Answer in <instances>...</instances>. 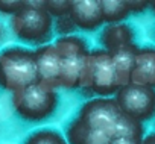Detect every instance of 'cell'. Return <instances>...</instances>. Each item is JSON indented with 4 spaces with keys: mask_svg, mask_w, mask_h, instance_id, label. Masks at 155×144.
<instances>
[{
    "mask_svg": "<svg viewBox=\"0 0 155 144\" xmlns=\"http://www.w3.org/2000/svg\"><path fill=\"white\" fill-rule=\"evenodd\" d=\"M37 84L35 52L12 46L0 52V90L11 94Z\"/></svg>",
    "mask_w": 155,
    "mask_h": 144,
    "instance_id": "1",
    "label": "cell"
},
{
    "mask_svg": "<svg viewBox=\"0 0 155 144\" xmlns=\"http://www.w3.org/2000/svg\"><path fill=\"white\" fill-rule=\"evenodd\" d=\"M12 34L23 43L37 47L50 44L53 38V18L44 8V2H25L23 8L9 20Z\"/></svg>",
    "mask_w": 155,
    "mask_h": 144,
    "instance_id": "2",
    "label": "cell"
},
{
    "mask_svg": "<svg viewBox=\"0 0 155 144\" xmlns=\"http://www.w3.org/2000/svg\"><path fill=\"white\" fill-rule=\"evenodd\" d=\"M79 90L91 91L97 97H114L119 84L110 52L104 49L90 50L82 65Z\"/></svg>",
    "mask_w": 155,
    "mask_h": 144,
    "instance_id": "3",
    "label": "cell"
},
{
    "mask_svg": "<svg viewBox=\"0 0 155 144\" xmlns=\"http://www.w3.org/2000/svg\"><path fill=\"white\" fill-rule=\"evenodd\" d=\"M59 94L55 90L34 84L12 94L11 102L15 114L29 123H41L53 117L59 108Z\"/></svg>",
    "mask_w": 155,
    "mask_h": 144,
    "instance_id": "4",
    "label": "cell"
},
{
    "mask_svg": "<svg viewBox=\"0 0 155 144\" xmlns=\"http://www.w3.org/2000/svg\"><path fill=\"white\" fill-rule=\"evenodd\" d=\"M53 46L61 58L59 88L79 90V78L84 61L90 53L87 41L79 35L61 37L53 41Z\"/></svg>",
    "mask_w": 155,
    "mask_h": 144,
    "instance_id": "5",
    "label": "cell"
},
{
    "mask_svg": "<svg viewBox=\"0 0 155 144\" xmlns=\"http://www.w3.org/2000/svg\"><path fill=\"white\" fill-rule=\"evenodd\" d=\"M74 117L84 124L97 129L114 139L119 135L125 114L114 97H93L79 108Z\"/></svg>",
    "mask_w": 155,
    "mask_h": 144,
    "instance_id": "6",
    "label": "cell"
},
{
    "mask_svg": "<svg viewBox=\"0 0 155 144\" xmlns=\"http://www.w3.org/2000/svg\"><path fill=\"white\" fill-rule=\"evenodd\" d=\"M114 99L122 112L138 123L155 118V88L129 84L120 88Z\"/></svg>",
    "mask_w": 155,
    "mask_h": 144,
    "instance_id": "7",
    "label": "cell"
},
{
    "mask_svg": "<svg viewBox=\"0 0 155 144\" xmlns=\"http://www.w3.org/2000/svg\"><path fill=\"white\" fill-rule=\"evenodd\" d=\"M34 52L37 64V84L58 91L61 79V58L53 43L37 47Z\"/></svg>",
    "mask_w": 155,
    "mask_h": 144,
    "instance_id": "8",
    "label": "cell"
},
{
    "mask_svg": "<svg viewBox=\"0 0 155 144\" xmlns=\"http://www.w3.org/2000/svg\"><path fill=\"white\" fill-rule=\"evenodd\" d=\"M68 15L76 29L84 32H94L105 24L99 0H74Z\"/></svg>",
    "mask_w": 155,
    "mask_h": 144,
    "instance_id": "9",
    "label": "cell"
},
{
    "mask_svg": "<svg viewBox=\"0 0 155 144\" xmlns=\"http://www.w3.org/2000/svg\"><path fill=\"white\" fill-rule=\"evenodd\" d=\"M99 43L104 50L111 53L120 47L135 44V29L125 21L107 24L99 34Z\"/></svg>",
    "mask_w": 155,
    "mask_h": 144,
    "instance_id": "10",
    "label": "cell"
},
{
    "mask_svg": "<svg viewBox=\"0 0 155 144\" xmlns=\"http://www.w3.org/2000/svg\"><path fill=\"white\" fill-rule=\"evenodd\" d=\"M131 84L155 88V49L153 47L138 49L134 68L131 73Z\"/></svg>",
    "mask_w": 155,
    "mask_h": 144,
    "instance_id": "11",
    "label": "cell"
},
{
    "mask_svg": "<svg viewBox=\"0 0 155 144\" xmlns=\"http://www.w3.org/2000/svg\"><path fill=\"white\" fill-rule=\"evenodd\" d=\"M64 136L68 144H111L113 141L110 135L84 124L76 117L68 121Z\"/></svg>",
    "mask_w": 155,
    "mask_h": 144,
    "instance_id": "12",
    "label": "cell"
},
{
    "mask_svg": "<svg viewBox=\"0 0 155 144\" xmlns=\"http://www.w3.org/2000/svg\"><path fill=\"white\" fill-rule=\"evenodd\" d=\"M137 52H138L137 44H129V46L120 47V49L110 53L111 59H113L114 70H116L119 90L131 84V73H132V68H134Z\"/></svg>",
    "mask_w": 155,
    "mask_h": 144,
    "instance_id": "13",
    "label": "cell"
},
{
    "mask_svg": "<svg viewBox=\"0 0 155 144\" xmlns=\"http://www.w3.org/2000/svg\"><path fill=\"white\" fill-rule=\"evenodd\" d=\"M101 8L107 24L123 23L131 15L126 0H101Z\"/></svg>",
    "mask_w": 155,
    "mask_h": 144,
    "instance_id": "14",
    "label": "cell"
},
{
    "mask_svg": "<svg viewBox=\"0 0 155 144\" xmlns=\"http://www.w3.org/2000/svg\"><path fill=\"white\" fill-rule=\"evenodd\" d=\"M23 144H68L64 133L52 127H41L31 132Z\"/></svg>",
    "mask_w": 155,
    "mask_h": 144,
    "instance_id": "15",
    "label": "cell"
},
{
    "mask_svg": "<svg viewBox=\"0 0 155 144\" xmlns=\"http://www.w3.org/2000/svg\"><path fill=\"white\" fill-rule=\"evenodd\" d=\"M44 8L49 12V15L55 20V18H59V17L70 14L71 2L70 0H46Z\"/></svg>",
    "mask_w": 155,
    "mask_h": 144,
    "instance_id": "16",
    "label": "cell"
},
{
    "mask_svg": "<svg viewBox=\"0 0 155 144\" xmlns=\"http://www.w3.org/2000/svg\"><path fill=\"white\" fill-rule=\"evenodd\" d=\"M76 30L78 29H76L73 20L70 18V15H64V17H59V18H55L53 20V32L59 35L58 38L74 35Z\"/></svg>",
    "mask_w": 155,
    "mask_h": 144,
    "instance_id": "17",
    "label": "cell"
},
{
    "mask_svg": "<svg viewBox=\"0 0 155 144\" xmlns=\"http://www.w3.org/2000/svg\"><path fill=\"white\" fill-rule=\"evenodd\" d=\"M25 5V0H0V12L6 15L17 14Z\"/></svg>",
    "mask_w": 155,
    "mask_h": 144,
    "instance_id": "18",
    "label": "cell"
},
{
    "mask_svg": "<svg viewBox=\"0 0 155 144\" xmlns=\"http://www.w3.org/2000/svg\"><path fill=\"white\" fill-rule=\"evenodd\" d=\"M126 2L131 14H141L146 9H149V2H146V0H126Z\"/></svg>",
    "mask_w": 155,
    "mask_h": 144,
    "instance_id": "19",
    "label": "cell"
},
{
    "mask_svg": "<svg viewBox=\"0 0 155 144\" xmlns=\"http://www.w3.org/2000/svg\"><path fill=\"white\" fill-rule=\"evenodd\" d=\"M143 138L138 136H117L111 141V144H141Z\"/></svg>",
    "mask_w": 155,
    "mask_h": 144,
    "instance_id": "20",
    "label": "cell"
},
{
    "mask_svg": "<svg viewBox=\"0 0 155 144\" xmlns=\"http://www.w3.org/2000/svg\"><path fill=\"white\" fill-rule=\"evenodd\" d=\"M141 144H155V130L144 133V136L141 139Z\"/></svg>",
    "mask_w": 155,
    "mask_h": 144,
    "instance_id": "21",
    "label": "cell"
},
{
    "mask_svg": "<svg viewBox=\"0 0 155 144\" xmlns=\"http://www.w3.org/2000/svg\"><path fill=\"white\" fill-rule=\"evenodd\" d=\"M149 9L155 14V2H149Z\"/></svg>",
    "mask_w": 155,
    "mask_h": 144,
    "instance_id": "22",
    "label": "cell"
},
{
    "mask_svg": "<svg viewBox=\"0 0 155 144\" xmlns=\"http://www.w3.org/2000/svg\"><path fill=\"white\" fill-rule=\"evenodd\" d=\"M2 38H3V29H2V26H0V41H2Z\"/></svg>",
    "mask_w": 155,
    "mask_h": 144,
    "instance_id": "23",
    "label": "cell"
},
{
    "mask_svg": "<svg viewBox=\"0 0 155 144\" xmlns=\"http://www.w3.org/2000/svg\"><path fill=\"white\" fill-rule=\"evenodd\" d=\"M153 38H155V26H153Z\"/></svg>",
    "mask_w": 155,
    "mask_h": 144,
    "instance_id": "24",
    "label": "cell"
}]
</instances>
